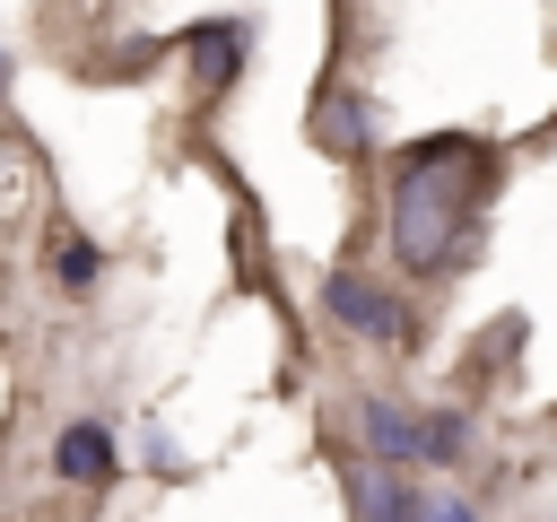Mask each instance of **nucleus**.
Returning a JSON list of instances; mask_svg holds the SVG:
<instances>
[{"mask_svg":"<svg viewBox=\"0 0 557 522\" xmlns=\"http://www.w3.org/2000/svg\"><path fill=\"white\" fill-rule=\"evenodd\" d=\"M357 444H366V461L409 470V461H426V409H400V400L366 391V400H357Z\"/></svg>","mask_w":557,"mask_h":522,"instance_id":"7ed1b4c3","label":"nucleus"},{"mask_svg":"<svg viewBox=\"0 0 557 522\" xmlns=\"http://www.w3.org/2000/svg\"><path fill=\"white\" fill-rule=\"evenodd\" d=\"M426 461H435V470L470 461V418H461V409H426Z\"/></svg>","mask_w":557,"mask_h":522,"instance_id":"6e6552de","label":"nucleus"},{"mask_svg":"<svg viewBox=\"0 0 557 522\" xmlns=\"http://www.w3.org/2000/svg\"><path fill=\"white\" fill-rule=\"evenodd\" d=\"M191 61H200V78H209V87H226V78H235V61H244V17H209V26L191 35Z\"/></svg>","mask_w":557,"mask_h":522,"instance_id":"423d86ee","label":"nucleus"},{"mask_svg":"<svg viewBox=\"0 0 557 522\" xmlns=\"http://www.w3.org/2000/svg\"><path fill=\"white\" fill-rule=\"evenodd\" d=\"M418 522H479V505H470L461 487H426V505H418Z\"/></svg>","mask_w":557,"mask_h":522,"instance_id":"1a4fd4ad","label":"nucleus"},{"mask_svg":"<svg viewBox=\"0 0 557 522\" xmlns=\"http://www.w3.org/2000/svg\"><path fill=\"white\" fill-rule=\"evenodd\" d=\"M61 278H96V252L87 244H61Z\"/></svg>","mask_w":557,"mask_h":522,"instance_id":"9d476101","label":"nucleus"},{"mask_svg":"<svg viewBox=\"0 0 557 522\" xmlns=\"http://www.w3.org/2000/svg\"><path fill=\"white\" fill-rule=\"evenodd\" d=\"M313 139H322V148H339V157H348V148H366V104H357L348 87H331V96H322V113H313Z\"/></svg>","mask_w":557,"mask_h":522,"instance_id":"0eeeda50","label":"nucleus"},{"mask_svg":"<svg viewBox=\"0 0 557 522\" xmlns=\"http://www.w3.org/2000/svg\"><path fill=\"white\" fill-rule=\"evenodd\" d=\"M0 96H9V52H0Z\"/></svg>","mask_w":557,"mask_h":522,"instance_id":"9b49d317","label":"nucleus"},{"mask_svg":"<svg viewBox=\"0 0 557 522\" xmlns=\"http://www.w3.org/2000/svg\"><path fill=\"white\" fill-rule=\"evenodd\" d=\"M113 461H122V452H113V435H104V426H61V444H52V470H61V478H78V487H104V478H113Z\"/></svg>","mask_w":557,"mask_h":522,"instance_id":"39448f33","label":"nucleus"},{"mask_svg":"<svg viewBox=\"0 0 557 522\" xmlns=\"http://www.w3.org/2000/svg\"><path fill=\"white\" fill-rule=\"evenodd\" d=\"M322 304H331V322H339V331H357V339H374V348H409V339H418L409 304H400L392 287L357 278V270H331V278H322Z\"/></svg>","mask_w":557,"mask_h":522,"instance_id":"f03ea898","label":"nucleus"},{"mask_svg":"<svg viewBox=\"0 0 557 522\" xmlns=\"http://www.w3.org/2000/svg\"><path fill=\"white\" fill-rule=\"evenodd\" d=\"M339 487H348V513H357V522H418V505H426L392 461H366V452L339 461Z\"/></svg>","mask_w":557,"mask_h":522,"instance_id":"20e7f679","label":"nucleus"},{"mask_svg":"<svg viewBox=\"0 0 557 522\" xmlns=\"http://www.w3.org/2000/svg\"><path fill=\"white\" fill-rule=\"evenodd\" d=\"M487 191H496V148L487 139H461V130H435L418 148L392 157V200H383V235H392V261L409 278H444L479 252V226H487Z\"/></svg>","mask_w":557,"mask_h":522,"instance_id":"f257e3e1","label":"nucleus"}]
</instances>
